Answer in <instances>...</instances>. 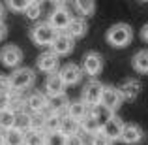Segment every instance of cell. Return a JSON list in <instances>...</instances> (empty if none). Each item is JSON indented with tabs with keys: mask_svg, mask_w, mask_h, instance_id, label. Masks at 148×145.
<instances>
[{
	"mask_svg": "<svg viewBox=\"0 0 148 145\" xmlns=\"http://www.w3.org/2000/svg\"><path fill=\"white\" fill-rule=\"evenodd\" d=\"M101 130L105 132V136H107L111 142H118L120 136H122V130H124V123L116 115H112L109 121H105V123H103Z\"/></svg>",
	"mask_w": 148,
	"mask_h": 145,
	"instance_id": "4fadbf2b",
	"label": "cell"
},
{
	"mask_svg": "<svg viewBox=\"0 0 148 145\" xmlns=\"http://www.w3.org/2000/svg\"><path fill=\"white\" fill-rule=\"evenodd\" d=\"M71 2L77 13H81L83 17H90L96 13V0H71Z\"/></svg>",
	"mask_w": 148,
	"mask_h": 145,
	"instance_id": "603a6c76",
	"label": "cell"
},
{
	"mask_svg": "<svg viewBox=\"0 0 148 145\" xmlns=\"http://www.w3.org/2000/svg\"><path fill=\"white\" fill-rule=\"evenodd\" d=\"M8 8L11 11H17V13H25L26 8L32 4V0H6Z\"/></svg>",
	"mask_w": 148,
	"mask_h": 145,
	"instance_id": "4dcf8cb0",
	"label": "cell"
},
{
	"mask_svg": "<svg viewBox=\"0 0 148 145\" xmlns=\"http://www.w3.org/2000/svg\"><path fill=\"white\" fill-rule=\"evenodd\" d=\"M73 47H75V40H73L68 32H58L56 38L53 40V44H51V51L56 53L58 57H66V55H69L73 51Z\"/></svg>",
	"mask_w": 148,
	"mask_h": 145,
	"instance_id": "52a82bcc",
	"label": "cell"
},
{
	"mask_svg": "<svg viewBox=\"0 0 148 145\" xmlns=\"http://www.w3.org/2000/svg\"><path fill=\"white\" fill-rule=\"evenodd\" d=\"M25 145H45V132L41 130L25 132Z\"/></svg>",
	"mask_w": 148,
	"mask_h": 145,
	"instance_id": "4316f807",
	"label": "cell"
},
{
	"mask_svg": "<svg viewBox=\"0 0 148 145\" xmlns=\"http://www.w3.org/2000/svg\"><path fill=\"white\" fill-rule=\"evenodd\" d=\"M69 2H71V0H51V4H53L54 8H64V6H68Z\"/></svg>",
	"mask_w": 148,
	"mask_h": 145,
	"instance_id": "8d00e7d4",
	"label": "cell"
},
{
	"mask_svg": "<svg viewBox=\"0 0 148 145\" xmlns=\"http://www.w3.org/2000/svg\"><path fill=\"white\" fill-rule=\"evenodd\" d=\"M36 66L40 72L43 74H56L58 72V66H60V60H58V55L53 53V51H45L38 57Z\"/></svg>",
	"mask_w": 148,
	"mask_h": 145,
	"instance_id": "30bf717a",
	"label": "cell"
},
{
	"mask_svg": "<svg viewBox=\"0 0 148 145\" xmlns=\"http://www.w3.org/2000/svg\"><path fill=\"white\" fill-rule=\"evenodd\" d=\"M60 132L64 136H73V134H79L81 132V121L73 119L69 115L62 117V124H60Z\"/></svg>",
	"mask_w": 148,
	"mask_h": 145,
	"instance_id": "44dd1931",
	"label": "cell"
},
{
	"mask_svg": "<svg viewBox=\"0 0 148 145\" xmlns=\"http://www.w3.org/2000/svg\"><path fill=\"white\" fill-rule=\"evenodd\" d=\"M0 23H4V4L0 2Z\"/></svg>",
	"mask_w": 148,
	"mask_h": 145,
	"instance_id": "ab89813d",
	"label": "cell"
},
{
	"mask_svg": "<svg viewBox=\"0 0 148 145\" xmlns=\"http://www.w3.org/2000/svg\"><path fill=\"white\" fill-rule=\"evenodd\" d=\"M25 15L30 19V21H36V19H40V15H41V4H38V2H32L28 8H26Z\"/></svg>",
	"mask_w": 148,
	"mask_h": 145,
	"instance_id": "1f68e13d",
	"label": "cell"
},
{
	"mask_svg": "<svg viewBox=\"0 0 148 145\" xmlns=\"http://www.w3.org/2000/svg\"><path fill=\"white\" fill-rule=\"evenodd\" d=\"M0 145H4V134L0 136Z\"/></svg>",
	"mask_w": 148,
	"mask_h": 145,
	"instance_id": "60d3db41",
	"label": "cell"
},
{
	"mask_svg": "<svg viewBox=\"0 0 148 145\" xmlns=\"http://www.w3.org/2000/svg\"><path fill=\"white\" fill-rule=\"evenodd\" d=\"M103 70V57L98 51H88L83 57V72L90 77H96Z\"/></svg>",
	"mask_w": 148,
	"mask_h": 145,
	"instance_id": "8992f818",
	"label": "cell"
},
{
	"mask_svg": "<svg viewBox=\"0 0 148 145\" xmlns=\"http://www.w3.org/2000/svg\"><path fill=\"white\" fill-rule=\"evenodd\" d=\"M45 121H47V111L32 113V128H30V130H41V132H45Z\"/></svg>",
	"mask_w": 148,
	"mask_h": 145,
	"instance_id": "f546056e",
	"label": "cell"
},
{
	"mask_svg": "<svg viewBox=\"0 0 148 145\" xmlns=\"http://www.w3.org/2000/svg\"><path fill=\"white\" fill-rule=\"evenodd\" d=\"M143 138H145V132L139 124H124L120 142H124L126 145H137L143 142Z\"/></svg>",
	"mask_w": 148,
	"mask_h": 145,
	"instance_id": "8fae6325",
	"label": "cell"
},
{
	"mask_svg": "<svg viewBox=\"0 0 148 145\" xmlns=\"http://www.w3.org/2000/svg\"><path fill=\"white\" fill-rule=\"evenodd\" d=\"M66 145H84V139L81 138L79 134H73V136H66Z\"/></svg>",
	"mask_w": 148,
	"mask_h": 145,
	"instance_id": "e575fe53",
	"label": "cell"
},
{
	"mask_svg": "<svg viewBox=\"0 0 148 145\" xmlns=\"http://www.w3.org/2000/svg\"><path fill=\"white\" fill-rule=\"evenodd\" d=\"M81 130H83L84 134H88V136H94L96 132L101 130V123L96 119V115L92 111L86 113V115L81 119Z\"/></svg>",
	"mask_w": 148,
	"mask_h": 145,
	"instance_id": "d6986e66",
	"label": "cell"
},
{
	"mask_svg": "<svg viewBox=\"0 0 148 145\" xmlns=\"http://www.w3.org/2000/svg\"><path fill=\"white\" fill-rule=\"evenodd\" d=\"M11 91H13V87H11L10 76H0V92H4V94H10Z\"/></svg>",
	"mask_w": 148,
	"mask_h": 145,
	"instance_id": "836d02e7",
	"label": "cell"
},
{
	"mask_svg": "<svg viewBox=\"0 0 148 145\" xmlns=\"http://www.w3.org/2000/svg\"><path fill=\"white\" fill-rule=\"evenodd\" d=\"M131 62H133V68L139 74H148V49L137 51L131 58Z\"/></svg>",
	"mask_w": 148,
	"mask_h": 145,
	"instance_id": "cb8c5ba5",
	"label": "cell"
},
{
	"mask_svg": "<svg viewBox=\"0 0 148 145\" xmlns=\"http://www.w3.org/2000/svg\"><path fill=\"white\" fill-rule=\"evenodd\" d=\"M10 108V94H4V92H0V111H4V109Z\"/></svg>",
	"mask_w": 148,
	"mask_h": 145,
	"instance_id": "d590c367",
	"label": "cell"
},
{
	"mask_svg": "<svg viewBox=\"0 0 148 145\" xmlns=\"http://www.w3.org/2000/svg\"><path fill=\"white\" fill-rule=\"evenodd\" d=\"M6 34H8V28H6V25L4 23H0V42L6 38Z\"/></svg>",
	"mask_w": 148,
	"mask_h": 145,
	"instance_id": "f35d334b",
	"label": "cell"
},
{
	"mask_svg": "<svg viewBox=\"0 0 148 145\" xmlns=\"http://www.w3.org/2000/svg\"><path fill=\"white\" fill-rule=\"evenodd\" d=\"M141 38H143L145 42H148V23H146V25L141 28Z\"/></svg>",
	"mask_w": 148,
	"mask_h": 145,
	"instance_id": "74e56055",
	"label": "cell"
},
{
	"mask_svg": "<svg viewBox=\"0 0 148 145\" xmlns=\"http://www.w3.org/2000/svg\"><path fill=\"white\" fill-rule=\"evenodd\" d=\"M56 34L58 32L49 25V23H40V25H36L32 28L30 38H32V42L36 45H51L53 40L56 38Z\"/></svg>",
	"mask_w": 148,
	"mask_h": 145,
	"instance_id": "3957f363",
	"label": "cell"
},
{
	"mask_svg": "<svg viewBox=\"0 0 148 145\" xmlns=\"http://www.w3.org/2000/svg\"><path fill=\"white\" fill-rule=\"evenodd\" d=\"M13 126H15V111H11L10 108L0 111V130L6 132Z\"/></svg>",
	"mask_w": 148,
	"mask_h": 145,
	"instance_id": "484cf974",
	"label": "cell"
},
{
	"mask_svg": "<svg viewBox=\"0 0 148 145\" xmlns=\"http://www.w3.org/2000/svg\"><path fill=\"white\" fill-rule=\"evenodd\" d=\"M68 105H69V100L66 94H56V96H47V111L51 113H62L68 111Z\"/></svg>",
	"mask_w": 148,
	"mask_h": 145,
	"instance_id": "e0dca14e",
	"label": "cell"
},
{
	"mask_svg": "<svg viewBox=\"0 0 148 145\" xmlns=\"http://www.w3.org/2000/svg\"><path fill=\"white\" fill-rule=\"evenodd\" d=\"M32 2H38V4H41V2H43V0H32Z\"/></svg>",
	"mask_w": 148,
	"mask_h": 145,
	"instance_id": "b9f144b4",
	"label": "cell"
},
{
	"mask_svg": "<svg viewBox=\"0 0 148 145\" xmlns=\"http://www.w3.org/2000/svg\"><path fill=\"white\" fill-rule=\"evenodd\" d=\"M139 2H148V0H139Z\"/></svg>",
	"mask_w": 148,
	"mask_h": 145,
	"instance_id": "7bdbcfd3",
	"label": "cell"
},
{
	"mask_svg": "<svg viewBox=\"0 0 148 145\" xmlns=\"http://www.w3.org/2000/svg\"><path fill=\"white\" fill-rule=\"evenodd\" d=\"M90 111H92V108H90L88 104H84L83 100H81V102H69L66 115H69V117H73V119L81 121L84 115H86V113H90Z\"/></svg>",
	"mask_w": 148,
	"mask_h": 145,
	"instance_id": "ffe728a7",
	"label": "cell"
},
{
	"mask_svg": "<svg viewBox=\"0 0 148 145\" xmlns=\"http://www.w3.org/2000/svg\"><path fill=\"white\" fill-rule=\"evenodd\" d=\"M34 79H36V74H34L32 68H26V66H19L11 72L10 81H11V87L13 91H26L34 85Z\"/></svg>",
	"mask_w": 148,
	"mask_h": 145,
	"instance_id": "7a4b0ae2",
	"label": "cell"
},
{
	"mask_svg": "<svg viewBox=\"0 0 148 145\" xmlns=\"http://www.w3.org/2000/svg\"><path fill=\"white\" fill-rule=\"evenodd\" d=\"M69 21H71V15H69V11H68V8H54L53 10V13L49 15V25L53 26L56 32H64L66 28H68V25H69Z\"/></svg>",
	"mask_w": 148,
	"mask_h": 145,
	"instance_id": "9c48e42d",
	"label": "cell"
},
{
	"mask_svg": "<svg viewBox=\"0 0 148 145\" xmlns=\"http://www.w3.org/2000/svg\"><path fill=\"white\" fill-rule=\"evenodd\" d=\"M0 62H2L6 68H19V64L23 62V51L17 47V45L10 44V45H4L0 49Z\"/></svg>",
	"mask_w": 148,
	"mask_h": 145,
	"instance_id": "5b68a950",
	"label": "cell"
},
{
	"mask_svg": "<svg viewBox=\"0 0 148 145\" xmlns=\"http://www.w3.org/2000/svg\"><path fill=\"white\" fill-rule=\"evenodd\" d=\"M86 30H88V25L83 17H71V21H69L68 28L64 32H68L73 40H77V38H83L86 34Z\"/></svg>",
	"mask_w": 148,
	"mask_h": 145,
	"instance_id": "ac0fdd59",
	"label": "cell"
},
{
	"mask_svg": "<svg viewBox=\"0 0 148 145\" xmlns=\"http://www.w3.org/2000/svg\"><path fill=\"white\" fill-rule=\"evenodd\" d=\"M118 91H120V94H122L124 100H135V98L141 94L143 85H141V81H139V79H126L118 87Z\"/></svg>",
	"mask_w": 148,
	"mask_h": 145,
	"instance_id": "9a60e30c",
	"label": "cell"
},
{
	"mask_svg": "<svg viewBox=\"0 0 148 145\" xmlns=\"http://www.w3.org/2000/svg\"><path fill=\"white\" fill-rule=\"evenodd\" d=\"M90 145H112V142L107 138V136H105L103 130H99V132H96V134L92 136Z\"/></svg>",
	"mask_w": 148,
	"mask_h": 145,
	"instance_id": "d6a6232c",
	"label": "cell"
},
{
	"mask_svg": "<svg viewBox=\"0 0 148 145\" xmlns=\"http://www.w3.org/2000/svg\"><path fill=\"white\" fill-rule=\"evenodd\" d=\"M101 92H103V85H101L99 81H96V79L88 81L83 89V102L88 104L90 108H96V105H99Z\"/></svg>",
	"mask_w": 148,
	"mask_h": 145,
	"instance_id": "ba28073f",
	"label": "cell"
},
{
	"mask_svg": "<svg viewBox=\"0 0 148 145\" xmlns=\"http://www.w3.org/2000/svg\"><path fill=\"white\" fill-rule=\"evenodd\" d=\"M58 74H60V77L64 79L66 85H77L81 79H83V68L77 64H66L62 66L60 70H58Z\"/></svg>",
	"mask_w": 148,
	"mask_h": 145,
	"instance_id": "7c38bea8",
	"label": "cell"
},
{
	"mask_svg": "<svg viewBox=\"0 0 148 145\" xmlns=\"http://www.w3.org/2000/svg\"><path fill=\"white\" fill-rule=\"evenodd\" d=\"M13 128H17L21 132H28L32 128V113L26 111V109L15 113V126Z\"/></svg>",
	"mask_w": 148,
	"mask_h": 145,
	"instance_id": "7402d4cb",
	"label": "cell"
},
{
	"mask_svg": "<svg viewBox=\"0 0 148 145\" xmlns=\"http://www.w3.org/2000/svg\"><path fill=\"white\" fill-rule=\"evenodd\" d=\"M26 109L30 113H41V111H47V94L43 92H30L26 96Z\"/></svg>",
	"mask_w": 148,
	"mask_h": 145,
	"instance_id": "5bb4252c",
	"label": "cell"
},
{
	"mask_svg": "<svg viewBox=\"0 0 148 145\" xmlns=\"http://www.w3.org/2000/svg\"><path fill=\"white\" fill-rule=\"evenodd\" d=\"M4 145H25V132L10 128L4 132Z\"/></svg>",
	"mask_w": 148,
	"mask_h": 145,
	"instance_id": "d4e9b609",
	"label": "cell"
},
{
	"mask_svg": "<svg viewBox=\"0 0 148 145\" xmlns=\"http://www.w3.org/2000/svg\"><path fill=\"white\" fill-rule=\"evenodd\" d=\"M45 145H66V136L60 130L45 132Z\"/></svg>",
	"mask_w": 148,
	"mask_h": 145,
	"instance_id": "f1b7e54d",
	"label": "cell"
},
{
	"mask_svg": "<svg viewBox=\"0 0 148 145\" xmlns=\"http://www.w3.org/2000/svg\"><path fill=\"white\" fill-rule=\"evenodd\" d=\"M60 124H62V115L47 111V121H45V132H56V130H60Z\"/></svg>",
	"mask_w": 148,
	"mask_h": 145,
	"instance_id": "83f0119b",
	"label": "cell"
},
{
	"mask_svg": "<svg viewBox=\"0 0 148 145\" xmlns=\"http://www.w3.org/2000/svg\"><path fill=\"white\" fill-rule=\"evenodd\" d=\"M105 40L109 45L116 49H122L126 45H130V42L133 40V28H131L127 23H116V25L109 26L107 34H105Z\"/></svg>",
	"mask_w": 148,
	"mask_h": 145,
	"instance_id": "6da1fadb",
	"label": "cell"
},
{
	"mask_svg": "<svg viewBox=\"0 0 148 145\" xmlns=\"http://www.w3.org/2000/svg\"><path fill=\"white\" fill-rule=\"evenodd\" d=\"M124 98L120 94L118 87H111V85H107V87H103V92H101V100H99V105H103V108H107L109 111L116 113V109L122 105Z\"/></svg>",
	"mask_w": 148,
	"mask_h": 145,
	"instance_id": "277c9868",
	"label": "cell"
},
{
	"mask_svg": "<svg viewBox=\"0 0 148 145\" xmlns=\"http://www.w3.org/2000/svg\"><path fill=\"white\" fill-rule=\"evenodd\" d=\"M66 83L64 79L60 77V74H49L47 79H45V92L47 96H56V94H64Z\"/></svg>",
	"mask_w": 148,
	"mask_h": 145,
	"instance_id": "2e32d148",
	"label": "cell"
}]
</instances>
